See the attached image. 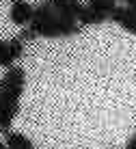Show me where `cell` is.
Returning <instances> with one entry per match:
<instances>
[{
    "instance_id": "obj_1",
    "label": "cell",
    "mask_w": 136,
    "mask_h": 149,
    "mask_svg": "<svg viewBox=\"0 0 136 149\" xmlns=\"http://www.w3.org/2000/svg\"><path fill=\"white\" fill-rule=\"evenodd\" d=\"M30 28L35 30L41 37H71V35L80 33V24L71 22V19H63L59 15L50 19H37V22H30Z\"/></svg>"
},
{
    "instance_id": "obj_9",
    "label": "cell",
    "mask_w": 136,
    "mask_h": 149,
    "mask_svg": "<svg viewBox=\"0 0 136 149\" xmlns=\"http://www.w3.org/2000/svg\"><path fill=\"white\" fill-rule=\"evenodd\" d=\"M4 143H7V147L9 149H35V145L30 143V138L28 136H24V134H20V132H4Z\"/></svg>"
},
{
    "instance_id": "obj_6",
    "label": "cell",
    "mask_w": 136,
    "mask_h": 149,
    "mask_svg": "<svg viewBox=\"0 0 136 149\" xmlns=\"http://www.w3.org/2000/svg\"><path fill=\"white\" fill-rule=\"evenodd\" d=\"M48 2L54 7V11H56L59 17L78 22V13H80V9H82L80 0H48Z\"/></svg>"
},
{
    "instance_id": "obj_7",
    "label": "cell",
    "mask_w": 136,
    "mask_h": 149,
    "mask_svg": "<svg viewBox=\"0 0 136 149\" xmlns=\"http://www.w3.org/2000/svg\"><path fill=\"white\" fill-rule=\"evenodd\" d=\"M24 52V41L20 39V37H15L11 41H7V45H4V50H2V54H0V67H4V69H9L11 65L15 63V61L22 56Z\"/></svg>"
},
{
    "instance_id": "obj_15",
    "label": "cell",
    "mask_w": 136,
    "mask_h": 149,
    "mask_svg": "<svg viewBox=\"0 0 136 149\" xmlns=\"http://www.w3.org/2000/svg\"><path fill=\"white\" fill-rule=\"evenodd\" d=\"M0 149H9V147H7V143H2V141H0Z\"/></svg>"
},
{
    "instance_id": "obj_2",
    "label": "cell",
    "mask_w": 136,
    "mask_h": 149,
    "mask_svg": "<svg viewBox=\"0 0 136 149\" xmlns=\"http://www.w3.org/2000/svg\"><path fill=\"white\" fill-rule=\"evenodd\" d=\"M24 84H26V71L22 67L11 65L7 69V74H4V78H2V91L9 93L11 97H17L20 100L22 93H24Z\"/></svg>"
},
{
    "instance_id": "obj_4",
    "label": "cell",
    "mask_w": 136,
    "mask_h": 149,
    "mask_svg": "<svg viewBox=\"0 0 136 149\" xmlns=\"http://www.w3.org/2000/svg\"><path fill=\"white\" fill-rule=\"evenodd\" d=\"M108 17H110L114 24H119L121 28H125L128 33L136 35V9L128 7V4H125V7H114Z\"/></svg>"
},
{
    "instance_id": "obj_3",
    "label": "cell",
    "mask_w": 136,
    "mask_h": 149,
    "mask_svg": "<svg viewBox=\"0 0 136 149\" xmlns=\"http://www.w3.org/2000/svg\"><path fill=\"white\" fill-rule=\"evenodd\" d=\"M17 110H20V100L17 97H11L9 93L0 91V130L2 132L11 130Z\"/></svg>"
},
{
    "instance_id": "obj_5",
    "label": "cell",
    "mask_w": 136,
    "mask_h": 149,
    "mask_svg": "<svg viewBox=\"0 0 136 149\" xmlns=\"http://www.w3.org/2000/svg\"><path fill=\"white\" fill-rule=\"evenodd\" d=\"M33 15H35V7L28 4L26 0H15L11 4V11H9V17H11L13 24L17 26H26V24L33 22Z\"/></svg>"
},
{
    "instance_id": "obj_16",
    "label": "cell",
    "mask_w": 136,
    "mask_h": 149,
    "mask_svg": "<svg viewBox=\"0 0 136 149\" xmlns=\"http://www.w3.org/2000/svg\"><path fill=\"white\" fill-rule=\"evenodd\" d=\"M11 2H15V0H11Z\"/></svg>"
},
{
    "instance_id": "obj_10",
    "label": "cell",
    "mask_w": 136,
    "mask_h": 149,
    "mask_svg": "<svg viewBox=\"0 0 136 149\" xmlns=\"http://www.w3.org/2000/svg\"><path fill=\"white\" fill-rule=\"evenodd\" d=\"M89 4H91V7H95L97 11H102L104 15H110L112 9L117 7V4H114V0H89Z\"/></svg>"
},
{
    "instance_id": "obj_11",
    "label": "cell",
    "mask_w": 136,
    "mask_h": 149,
    "mask_svg": "<svg viewBox=\"0 0 136 149\" xmlns=\"http://www.w3.org/2000/svg\"><path fill=\"white\" fill-rule=\"evenodd\" d=\"M35 37H37V33H35V30L30 28V26H28V28H24L22 33H20V39H22L24 43H26V41H30V39H35Z\"/></svg>"
},
{
    "instance_id": "obj_13",
    "label": "cell",
    "mask_w": 136,
    "mask_h": 149,
    "mask_svg": "<svg viewBox=\"0 0 136 149\" xmlns=\"http://www.w3.org/2000/svg\"><path fill=\"white\" fill-rule=\"evenodd\" d=\"M125 4H128V7H132V9H136V0H125Z\"/></svg>"
},
{
    "instance_id": "obj_12",
    "label": "cell",
    "mask_w": 136,
    "mask_h": 149,
    "mask_svg": "<svg viewBox=\"0 0 136 149\" xmlns=\"http://www.w3.org/2000/svg\"><path fill=\"white\" fill-rule=\"evenodd\" d=\"M125 149H136V134L128 138V143H125Z\"/></svg>"
},
{
    "instance_id": "obj_14",
    "label": "cell",
    "mask_w": 136,
    "mask_h": 149,
    "mask_svg": "<svg viewBox=\"0 0 136 149\" xmlns=\"http://www.w3.org/2000/svg\"><path fill=\"white\" fill-rule=\"evenodd\" d=\"M4 45H7V41H0V54H2V50H4Z\"/></svg>"
},
{
    "instance_id": "obj_8",
    "label": "cell",
    "mask_w": 136,
    "mask_h": 149,
    "mask_svg": "<svg viewBox=\"0 0 136 149\" xmlns=\"http://www.w3.org/2000/svg\"><path fill=\"white\" fill-rule=\"evenodd\" d=\"M106 17L108 15H104L102 11H97L95 7H91V4H82V9H80V13H78V24L80 26H97V24H102V22H106Z\"/></svg>"
}]
</instances>
